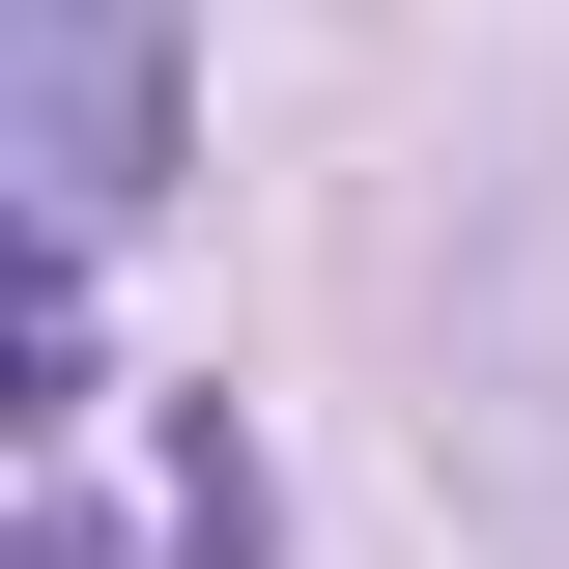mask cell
<instances>
[{
  "label": "cell",
  "instance_id": "6da1fadb",
  "mask_svg": "<svg viewBox=\"0 0 569 569\" xmlns=\"http://www.w3.org/2000/svg\"><path fill=\"white\" fill-rule=\"evenodd\" d=\"M171 86H200V0H0V171H29V257H114L171 200Z\"/></svg>",
  "mask_w": 569,
  "mask_h": 569
}]
</instances>
